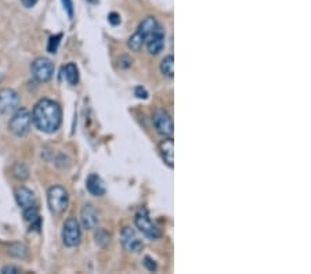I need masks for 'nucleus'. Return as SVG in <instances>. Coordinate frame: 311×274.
Instances as JSON below:
<instances>
[{
  "mask_svg": "<svg viewBox=\"0 0 311 274\" xmlns=\"http://www.w3.org/2000/svg\"><path fill=\"white\" fill-rule=\"evenodd\" d=\"M13 174L19 180H25L29 176V169L24 162H17L13 168Z\"/></svg>",
  "mask_w": 311,
  "mask_h": 274,
  "instance_id": "nucleus-19",
  "label": "nucleus"
},
{
  "mask_svg": "<svg viewBox=\"0 0 311 274\" xmlns=\"http://www.w3.org/2000/svg\"><path fill=\"white\" fill-rule=\"evenodd\" d=\"M163 46H165V31L159 25L155 29V32L152 33V36L147 41V47L151 54H158L159 51H162Z\"/></svg>",
  "mask_w": 311,
  "mask_h": 274,
  "instance_id": "nucleus-12",
  "label": "nucleus"
},
{
  "mask_svg": "<svg viewBox=\"0 0 311 274\" xmlns=\"http://www.w3.org/2000/svg\"><path fill=\"white\" fill-rule=\"evenodd\" d=\"M154 125L159 134L165 137L173 136V119L166 111H158L154 116Z\"/></svg>",
  "mask_w": 311,
  "mask_h": 274,
  "instance_id": "nucleus-10",
  "label": "nucleus"
},
{
  "mask_svg": "<svg viewBox=\"0 0 311 274\" xmlns=\"http://www.w3.org/2000/svg\"><path fill=\"white\" fill-rule=\"evenodd\" d=\"M159 27V24L156 21L154 17H147L141 24H140V27L136 31V33L130 36L128 42L129 49L133 51H140L142 49V46L146 45L147 41L152 36V33L155 32L156 28Z\"/></svg>",
  "mask_w": 311,
  "mask_h": 274,
  "instance_id": "nucleus-2",
  "label": "nucleus"
},
{
  "mask_svg": "<svg viewBox=\"0 0 311 274\" xmlns=\"http://www.w3.org/2000/svg\"><path fill=\"white\" fill-rule=\"evenodd\" d=\"M80 220L82 224L89 230H94L98 226L100 218H98V212L93 205H85L82 212H80Z\"/></svg>",
  "mask_w": 311,
  "mask_h": 274,
  "instance_id": "nucleus-11",
  "label": "nucleus"
},
{
  "mask_svg": "<svg viewBox=\"0 0 311 274\" xmlns=\"http://www.w3.org/2000/svg\"><path fill=\"white\" fill-rule=\"evenodd\" d=\"M63 2V6H64L65 11L68 14L69 18H72L73 17V3L72 0H61Z\"/></svg>",
  "mask_w": 311,
  "mask_h": 274,
  "instance_id": "nucleus-22",
  "label": "nucleus"
},
{
  "mask_svg": "<svg viewBox=\"0 0 311 274\" xmlns=\"http://www.w3.org/2000/svg\"><path fill=\"white\" fill-rule=\"evenodd\" d=\"M120 242H122L125 249L132 252H140L144 248V244L138 238L137 233L132 227H129V226L122 228V231H120Z\"/></svg>",
  "mask_w": 311,
  "mask_h": 274,
  "instance_id": "nucleus-9",
  "label": "nucleus"
},
{
  "mask_svg": "<svg viewBox=\"0 0 311 274\" xmlns=\"http://www.w3.org/2000/svg\"><path fill=\"white\" fill-rule=\"evenodd\" d=\"M61 121H63L61 107L55 101L43 99L35 105L32 112V122L40 132H57L58 128H60Z\"/></svg>",
  "mask_w": 311,
  "mask_h": 274,
  "instance_id": "nucleus-1",
  "label": "nucleus"
},
{
  "mask_svg": "<svg viewBox=\"0 0 311 274\" xmlns=\"http://www.w3.org/2000/svg\"><path fill=\"white\" fill-rule=\"evenodd\" d=\"M32 125V115L27 108H17L10 119L9 128L15 136H25Z\"/></svg>",
  "mask_w": 311,
  "mask_h": 274,
  "instance_id": "nucleus-3",
  "label": "nucleus"
},
{
  "mask_svg": "<svg viewBox=\"0 0 311 274\" xmlns=\"http://www.w3.org/2000/svg\"><path fill=\"white\" fill-rule=\"evenodd\" d=\"M2 273L3 274H17L19 273V269H17L15 266H5L2 269Z\"/></svg>",
  "mask_w": 311,
  "mask_h": 274,
  "instance_id": "nucleus-24",
  "label": "nucleus"
},
{
  "mask_svg": "<svg viewBox=\"0 0 311 274\" xmlns=\"http://www.w3.org/2000/svg\"><path fill=\"white\" fill-rule=\"evenodd\" d=\"M144 266H146L147 269L150 270V271H154V270H156V263L152 261L151 258H148V256H147L146 259H144Z\"/></svg>",
  "mask_w": 311,
  "mask_h": 274,
  "instance_id": "nucleus-23",
  "label": "nucleus"
},
{
  "mask_svg": "<svg viewBox=\"0 0 311 274\" xmlns=\"http://www.w3.org/2000/svg\"><path fill=\"white\" fill-rule=\"evenodd\" d=\"M108 21H110L112 25H118V24L120 23V18H119V15L116 13H112L108 15Z\"/></svg>",
  "mask_w": 311,
  "mask_h": 274,
  "instance_id": "nucleus-26",
  "label": "nucleus"
},
{
  "mask_svg": "<svg viewBox=\"0 0 311 274\" xmlns=\"http://www.w3.org/2000/svg\"><path fill=\"white\" fill-rule=\"evenodd\" d=\"M136 96H137L138 99H147V97H148V93H147V90L144 87L138 86L136 87Z\"/></svg>",
  "mask_w": 311,
  "mask_h": 274,
  "instance_id": "nucleus-25",
  "label": "nucleus"
},
{
  "mask_svg": "<svg viewBox=\"0 0 311 274\" xmlns=\"http://www.w3.org/2000/svg\"><path fill=\"white\" fill-rule=\"evenodd\" d=\"M47 202L53 213H63L68 206V192L61 186H54L47 192Z\"/></svg>",
  "mask_w": 311,
  "mask_h": 274,
  "instance_id": "nucleus-5",
  "label": "nucleus"
},
{
  "mask_svg": "<svg viewBox=\"0 0 311 274\" xmlns=\"http://www.w3.org/2000/svg\"><path fill=\"white\" fill-rule=\"evenodd\" d=\"M87 191L94 197H101L106 194V183L98 174H90L86 180Z\"/></svg>",
  "mask_w": 311,
  "mask_h": 274,
  "instance_id": "nucleus-13",
  "label": "nucleus"
},
{
  "mask_svg": "<svg viewBox=\"0 0 311 274\" xmlns=\"http://www.w3.org/2000/svg\"><path fill=\"white\" fill-rule=\"evenodd\" d=\"M24 219H25V222L31 224L39 223L40 222L39 220V209L35 205L24 208Z\"/></svg>",
  "mask_w": 311,
  "mask_h": 274,
  "instance_id": "nucleus-18",
  "label": "nucleus"
},
{
  "mask_svg": "<svg viewBox=\"0 0 311 274\" xmlns=\"http://www.w3.org/2000/svg\"><path fill=\"white\" fill-rule=\"evenodd\" d=\"M15 200L21 208H28V206L35 205V194H33L29 188L27 187H18L15 190Z\"/></svg>",
  "mask_w": 311,
  "mask_h": 274,
  "instance_id": "nucleus-14",
  "label": "nucleus"
},
{
  "mask_svg": "<svg viewBox=\"0 0 311 274\" xmlns=\"http://www.w3.org/2000/svg\"><path fill=\"white\" fill-rule=\"evenodd\" d=\"M31 71H32L33 78L36 79L37 82H47L54 73V65L50 60L39 57L31 65Z\"/></svg>",
  "mask_w": 311,
  "mask_h": 274,
  "instance_id": "nucleus-6",
  "label": "nucleus"
},
{
  "mask_svg": "<svg viewBox=\"0 0 311 274\" xmlns=\"http://www.w3.org/2000/svg\"><path fill=\"white\" fill-rule=\"evenodd\" d=\"M65 78L68 81L69 85H76L79 82V69L75 64H68L65 67Z\"/></svg>",
  "mask_w": 311,
  "mask_h": 274,
  "instance_id": "nucleus-17",
  "label": "nucleus"
},
{
  "mask_svg": "<svg viewBox=\"0 0 311 274\" xmlns=\"http://www.w3.org/2000/svg\"><path fill=\"white\" fill-rule=\"evenodd\" d=\"M134 223H136L138 230H140L147 238H150V240H158V238L160 237L159 228L152 223L151 218L148 215V210H147L146 208H140V209L137 210L136 218H134Z\"/></svg>",
  "mask_w": 311,
  "mask_h": 274,
  "instance_id": "nucleus-4",
  "label": "nucleus"
},
{
  "mask_svg": "<svg viewBox=\"0 0 311 274\" xmlns=\"http://www.w3.org/2000/svg\"><path fill=\"white\" fill-rule=\"evenodd\" d=\"M159 151L160 155H162V160L165 161V164L169 166V168H173V151H174V143L172 140V137L166 139L163 142L159 144Z\"/></svg>",
  "mask_w": 311,
  "mask_h": 274,
  "instance_id": "nucleus-15",
  "label": "nucleus"
},
{
  "mask_svg": "<svg viewBox=\"0 0 311 274\" xmlns=\"http://www.w3.org/2000/svg\"><path fill=\"white\" fill-rule=\"evenodd\" d=\"M61 37H63V35H55V36H51L50 39H49V45H47L49 53H53V54H54L55 51H57L58 46H60Z\"/></svg>",
  "mask_w": 311,
  "mask_h": 274,
  "instance_id": "nucleus-21",
  "label": "nucleus"
},
{
  "mask_svg": "<svg viewBox=\"0 0 311 274\" xmlns=\"http://www.w3.org/2000/svg\"><path fill=\"white\" fill-rule=\"evenodd\" d=\"M80 226L76 219H68L63 228V241L67 247L75 248L80 244Z\"/></svg>",
  "mask_w": 311,
  "mask_h": 274,
  "instance_id": "nucleus-7",
  "label": "nucleus"
},
{
  "mask_svg": "<svg viewBox=\"0 0 311 274\" xmlns=\"http://www.w3.org/2000/svg\"><path fill=\"white\" fill-rule=\"evenodd\" d=\"M9 253L15 258H25L27 255V248L24 247L23 244H14L9 249Z\"/></svg>",
  "mask_w": 311,
  "mask_h": 274,
  "instance_id": "nucleus-20",
  "label": "nucleus"
},
{
  "mask_svg": "<svg viewBox=\"0 0 311 274\" xmlns=\"http://www.w3.org/2000/svg\"><path fill=\"white\" fill-rule=\"evenodd\" d=\"M160 71L168 78H173L174 75V57L172 54L166 55L160 63Z\"/></svg>",
  "mask_w": 311,
  "mask_h": 274,
  "instance_id": "nucleus-16",
  "label": "nucleus"
},
{
  "mask_svg": "<svg viewBox=\"0 0 311 274\" xmlns=\"http://www.w3.org/2000/svg\"><path fill=\"white\" fill-rule=\"evenodd\" d=\"M21 3L24 5V7H27V9H31L33 6L36 5L37 0H21Z\"/></svg>",
  "mask_w": 311,
  "mask_h": 274,
  "instance_id": "nucleus-27",
  "label": "nucleus"
},
{
  "mask_svg": "<svg viewBox=\"0 0 311 274\" xmlns=\"http://www.w3.org/2000/svg\"><path fill=\"white\" fill-rule=\"evenodd\" d=\"M19 96L13 89H2L0 90V112L11 114L18 108Z\"/></svg>",
  "mask_w": 311,
  "mask_h": 274,
  "instance_id": "nucleus-8",
  "label": "nucleus"
}]
</instances>
